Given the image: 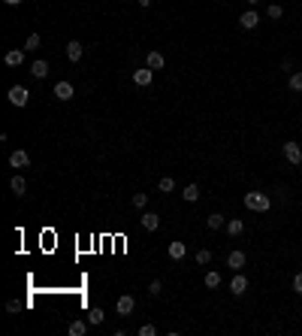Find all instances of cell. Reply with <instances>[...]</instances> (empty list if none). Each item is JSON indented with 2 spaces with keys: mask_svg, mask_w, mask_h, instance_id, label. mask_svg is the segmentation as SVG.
<instances>
[{
  "mask_svg": "<svg viewBox=\"0 0 302 336\" xmlns=\"http://www.w3.org/2000/svg\"><path fill=\"white\" fill-rule=\"evenodd\" d=\"M18 309H21V306H18L15 300H9V303H6V312H18Z\"/></svg>",
  "mask_w": 302,
  "mask_h": 336,
  "instance_id": "obj_33",
  "label": "cell"
},
{
  "mask_svg": "<svg viewBox=\"0 0 302 336\" xmlns=\"http://www.w3.org/2000/svg\"><path fill=\"white\" fill-rule=\"evenodd\" d=\"M284 161L293 164V167L302 164V146H299V142H284Z\"/></svg>",
  "mask_w": 302,
  "mask_h": 336,
  "instance_id": "obj_4",
  "label": "cell"
},
{
  "mask_svg": "<svg viewBox=\"0 0 302 336\" xmlns=\"http://www.w3.org/2000/svg\"><path fill=\"white\" fill-rule=\"evenodd\" d=\"M287 85H290V91H302V73H290V79H287Z\"/></svg>",
  "mask_w": 302,
  "mask_h": 336,
  "instance_id": "obj_27",
  "label": "cell"
},
{
  "mask_svg": "<svg viewBox=\"0 0 302 336\" xmlns=\"http://www.w3.org/2000/svg\"><path fill=\"white\" fill-rule=\"evenodd\" d=\"M166 252H169V257H172V260H182V257L188 254V246H185V243H169V249H166Z\"/></svg>",
  "mask_w": 302,
  "mask_h": 336,
  "instance_id": "obj_19",
  "label": "cell"
},
{
  "mask_svg": "<svg viewBox=\"0 0 302 336\" xmlns=\"http://www.w3.org/2000/svg\"><path fill=\"white\" fill-rule=\"evenodd\" d=\"M31 76H34V79H45V76H48V64H45V61H34V64H31Z\"/></svg>",
  "mask_w": 302,
  "mask_h": 336,
  "instance_id": "obj_18",
  "label": "cell"
},
{
  "mask_svg": "<svg viewBox=\"0 0 302 336\" xmlns=\"http://www.w3.org/2000/svg\"><path fill=\"white\" fill-rule=\"evenodd\" d=\"M151 79H154V70H151V67H139L133 73V85H139V88H148Z\"/></svg>",
  "mask_w": 302,
  "mask_h": 336,
  "instance_id": "obj_7",
  "label": "cell"
},
{
  "mask_svg": "<svg viewBox=\"0 0 302 336\" xmlns=\"http://www.w3.org/2000/svg\"><path fill=\"white\" fill-rule=\"evenodd\" d=\"M245 206L251 212H269L272 209V197L263 194V191H248V194H245Z\"/></svg>",
  "mask_w": 302,
  "mask_h": 336,
  "instance_id": "obj_1",
  "label": "cell"
},
{
  "mask_svg": "<svg viewBox=\"0 0 302 336\" xmlns=\"http://www.w3.org/2000/svg\"><path fill=\"white\" fill-rule=\"evenodd\" d=\"M82 55H85V45H82L79 40H70V42H67V58L76 64V61H82Z\"/></svg>",
  "mask_w": 302,
  "mask_h": 336,
  "instance_id": "obj_9",
  "label": "cell"
},
{
  "mask_svg": "<svg viewBox=\"0 0 302 336\" xmlns=\"http://www.w3.org/2000/svg\"><path fill=\"white\" fill-rule=\"evenodd\" d=\"M6 67H21L24 64V49H12V52H6Z\"/></svg>",
  "mask_w": 302,
  "mask_h": 336,
  "instance_id": "obj_14",
  "label": "cell"
},
{
  "mask_svg": "<svg viewBox=\"0 0 302 336\" xmlns=\"http://www.w3.org/2000/svg\"><path fill=\"white\" fill-rule=\"evenodd\" d=\"M245 3H251V6H254V3H260V0H245Z\"/></svg>",
  "mask_w": 302,
  "mask_h": 336,
  "instance_id": "obj_36",
  "label": "cell"
},
{
  "mask_svg": "<svg viewBox=\"0 0 302 336\" xmlns=\"http://www.w3.org/2000/svg\"><path fill=\"white\" fill-rule=\"evenodd\" d=\"M139 221H142L145 230H157V227H160V215H157V212H142Z\"/></svg>",
  "mask_w": 302,
  "mask_h": 336,
  "instance_id": "obj_11",
  "label": "cell"
},
{
  "mask_svg": "<svg viewBox=\"0 0 302 336\" xmlns=\"http://www.w3.org/2000/svg\"><path fill=\"white\" fill-rule=\"evenodd\" d=\"M226 233H230V236H242L245 233V221L242 218H226Z\"/></svg>",
  "mask_w": 302,
  "mask_h": 336,
  "instance_id": "obj_16",
  "label": "cell"
},
{
  "mask_svg": "<svg viewBox=\"0 0 302 336\" xmlns=\"http://www.w3.org/2000/svg\"><path fill=\"white\" fill-rule=\"evenodd\" d=\"M103 321H106V312L100 309V306H94V309L88 312V324H94V327H97V324H103Z\"/></svg>",
  "mask_w": 302,
  "mask_h": 336,
  "instance_id": "obj_20",
  "label": "cell"
},
{
  "mask_svg": "<svg viewBox=\"0 0 302 336\" xmlns=\"http://www.w3.org/2000/svg\"><path fill=\"white\" fill-rule=\"evenodd\" d=\"M133 309H136V300H133L130 294H121V297H118V303H115V312H118L121 318L133 315Z\"/></svg>",
  "mask_w": 302,
  "mask_h": 336,
  "instance_id": "obj_3",
  "label": "cell"
},
{
  "mask_svg": "<svg viewBox=\"0 0 302 336\" xmlns=\"http://www.w3.org/2000/svg\"><path fill=\"white\" fill-rule=\"evenodd\" d=\"M6 6H21V0H3Z\"/></svg>",
  "mask_w": 302,
  "mask_h": 336,
  "instance_id": "obj_34",
  "label": "cell"
},
{
  "mask_svg": "<svg viewBox=\"0 0 302 336\" xmlns=\"http://www.w3.org/2000/svg\"><path fill=\"white\" fill-rule=\"evenodd\" d=\"M139 336H157V327L154 324H142L139 327Z\"/></svg>",
  "mask_w": 302,
  "mask_h": 336,
  "instance_id": "obj_31",
  "label": "cell"
},
{
  "mask_svg": "<svg viewBox=\"0 0 302 336\" xmlns=\"http://www.w3.org/2000/svg\"><path fill=\"white\" fill-rule=\"evenodd\" d=\"M133 206L136 209H145L148 206V194H133Z\"/></svg>",
  "mask_w": 302,
  "mask_h": 336,
  "instance_id": "obj_30",
  "label": "cell"
},
{
  "mask_svg": "<svg viewBox=\"0 0 302 336\" xmlns=\"http://www.w3.org/2000/svg\"><path fill=\"white\" fill-rule=\"evenodd\" d=\"M182 197H185V200H188V203H196V200H199V185H188V188H185V194H182Z\"/></svg>",
  "mask_w": 302,
  "mask_h": 336,
  "instance_id": "obj_24",
  "label": "cell"
},
{
  "mask_svg": "<svg viewBox=\"0 0 302 336\" xmlns=\"http://www.w3.org/2000/svg\"><path fill=\"white\" fill-rule=\"evenodd\" d=\"M221 285V273H215V270H209L206 273V288H212V291H215V288Z\"/></svg>",
  "mask_w": 302,
  "mask_h": 336,
  "instance_id": "obj_25",
  "label": "cell"
},
{
  "mask_svg": "<svg viewBox=\"0 0 302 336\" xmlns=\"http://www.w3.org/2000/svg\"><path fill=\"white\" fill-rule=\"evenodd\" d=\"M266 15H269V18H272V21H278V18H281V15H284V6H281V3H272V6H269V9H266Z\"/></svg>",
  "mask_w": 302,
  "mask_h": 336,
  "instance_id": "obj_26",
  "label": "cell"
},
{
  "mask_svg": "<svg viewBox=\"0 0 302 336\" xmlns=\"http://www.w3.org/2000/svg\"><path fill=\"white\" fill-rule=\"evenodd\" d=\"M67 333H70V336H85V333H88V324H85V321H70Z\"/></svg>",
  "mask_w": 302,
  "mask_h": 336,
  "instance_id": "obj_21",
  "label": "cell"
},
{
  "mask_svg": "<svg viewBox=\"0 0 302 336\" xmlns=\"http://www.w3.org/2000/svg\"><path fill=\"white\" fill-rule=\"evenodd\" d=\"M73 94H76V88H73L70 82H58V85H55V97H58V100L67 103V100H73Z\"/></svg>",
  "mask_w": 302,
  "mask_h": 336,
  "instance_id": "obj_12",
  "label": "cell"
},
{
  "mask_svg": "<svg viewBox=\"0 0 302 336\" xmlns=\"http://www.w3.org/2000/svg\"><path fill=\"white\" fill-rule=\"evenodd\" d=\"M196 263H203V267H206V263H212V252L209 249H199L196 252Z\"/></svg>",
  "mask_w": 302,
  "mask_h": 336,
  "instance_id": "obj_28",
  "label": "cell"
},
{
  "mask_svg": "<svg viewBox=\"0 0 302 336\" xmlns=\"http://www.w3.org/2000/svg\"><path fill=\"white\" fill-rule=\"evenodd\" d=\"M9 188H12V194L24 197V191H28V182H24V176H12V179H9Z\"/></svg>",
  "mask_w": 302,
  "mask_h": 336,
  "instance_id": "obj_17",
  "label": "cell"
},
{
  "mask_svg": "<svg viewBox=\"0 0 302 336\" xmlns=\"http://www.w3.org/2000/svg\"><path fill=\"white\" fill-rule=\"evenodd\" d=\"M157 191H160V194H169V191H175V179H172V176H163V179L157 182Z\"/></svg>",
  "mask_w": 302,
  "mask_h": 336,
  "instance_id": "obj_23",
  "label": "cell"
},
{
  "mask_svg": "<svg viewBox=\"0 0 302 336\" xmlns=\"http://www.w3.org/2000/svg\"><path fill=\"white\" fill-rule=\"evenodd\" d=\"M9 167H12V170H24V167H31V155L24 152V149H15L9 155Z\"/></svg>",
  "mask_w": 302,
  "mask_h": 336,
  "instance_id": "obj_5",
  "label": "cell"
},
{
  "mask_svg": "<svg viewBox=\"0 0 302 336\" xmlns=\"http://www.w3.org/2000/svg\"><path fill=\"white\" fill-rule=\"evenodd\" d=\"M293 291H296V294H302V273H296V276H293Z\"/></svg>",
  "mask_w": 302,
  "mask_h": 336,
  "instance_id": "obj_32",
  "label": "cell"
},
{
  "mask_svg": "<svg viewBox=\"0 0 302 336\" xmlns=\"http://www.w3.org/2000/svg\"><path fill=\"white\" fill-rule=\"evenodd\" d=\"M206 227H209V230H221V227H226V218H224L221 212H212L209 218H206Z\"/></svg>",
  "mask_w": 302,
  "mask_h": 336,
  "instance_id": "obj_15",
  "label": "cell"
},
{
  "mask_svg": "<svg viewBox=\"0 0 302 336\" xmlns=\"http://www.w3.org/2000/svg\"><path fill=\"white\" fill-rule=\"evenodd\" d=\"M257 25H260V15H257L254 9H248V12L239 15V28H242V31H254Z\"/></svg>",
  "mask_w": 302,
  "mask_h": 336,
  "instance_id": "obj_8",
  "label": "cell"
},
{
  "mask_svg": "<svg viewBox=\"0 0 302 336\" xmlns=\"http://www.w3.org/2000/svg\"><path fill=\"white\" fill-rule=\"evenodd\" d=\"M145 67H151V70H163V52H148V55H145Z\"/></svg>",
  "mask_w": 302,
  "mask_h": 336,
  "instance_id": "obj_13",
  "label": "cell"
},
{
  "mask_svg": "<svg viewBox=\"0 0 302 336\" xmlns=\"http://www.w3.org/2000/svg\"><path fill=\"white\" fill-rule=\"evenodd\" d=\"M230 291L236 294V297H242L245 291H248V276L239 270V273H233V279H230Z\"/></svg>",
  "mask_w": 302,
  "mask_h": 336,
  "instance_id": "obj_6",
  "label": "cell"
},
{
  "mask_svg": "<svg viewBox=\"0 0 302 336\" xmlns=\"http://www.w3.org/2000/svg\"><path fill=\"white\" fill-rule=\"evenodd\" d=\"M39 42H42V37H39V34H31L28 40H24V52H37Z\"/></svg>",
  "mask_w": 302,
  "mask_h": 336,
  "instance_id": "obj_22",
  "label": "cell"
},
{
  "mask_svg": "<svg viewBox=\"0 0 302 336\" xmlns=\"http://www.w3.org/2000/svg\"><path fill=\"white\" fill-rule=\"evenodd\" d=\"M136 3H139V6H151V3H154V0H136Z\"/></svg>",
  "mask_w": 302,
  "mask_h": 336,
  "instance_id": "obj_35",
  "label": "cell"
},
{
  "mask_svg": "<svg viewBox=\"0 0 302 336\" xmlns=\"http://www.w3.org/2000/svg\"><path fill=\"white\" fill-rule=\"evenodd\" d=\"M6 97H9V103H12V106H18V109H21V106H28V100H31V91L24 88V85H12Z\"/></svg>",
  "mask_w": 302,
  "mask_h": 336,
  "instance_id": "obj_2",
  "label": "cell"
},
{
  "mask_svg": "<svg viewBox=\"0 0 302 336\" xmlns=\"http://www.w3.org/2000/svg\"><path fill=\"white\" fill-rule=\"evenodd\" d=\"M245 260H248V257H245V252H239V249H236V252H230V257H226V267H230L233 273H239V270L245 267Z\"/></svg>",
  "mask_w": 302,
  "mask_h": 336,
  "instance_id": "obj_10",
  "label": "cell"
},
{
  "mask_svg": "<svg viewBox=\"0 0 302 336\" xmlns=\"http://www.w3.org/2000/svg\"><path fill=\"white\" fill-rule=\"evenodd\" d=\"M160 291H163V285H160V279H154V282L148 285V294H151V297H160Z\"/></svg>",
  "mask_w": 302,
  "mask_h": 336,
  "instance_id": "obj_29",
  "label": "cell"
}]
</instances>
